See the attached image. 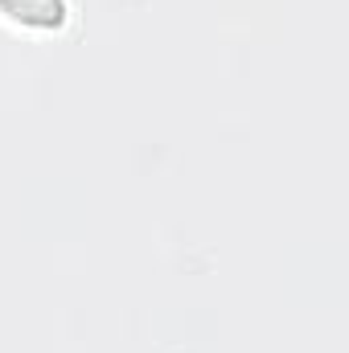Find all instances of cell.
Returning <instances> with one entry per match:
<instances>
[{"mask_svg": "<svg viewBox=\"0 0 349 353\" xmlns=\"http://www.w3.org/2000/svg\"><path fill=\"white\" fill-rule=\"evenodd\" d=\"M0 12L29 29H62L70 17V0H0Z\"/></svg>", "mask_w": 349, "mask_h": 353, "instance_id": "cell-1", "label": "cell"}]
</instances>
